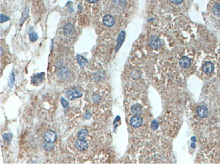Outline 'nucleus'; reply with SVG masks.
<instances>
[{
    "mask_svg": "<svg viewBox=\"0 0 220 164\" xmlns=\"http://www.w3.org/2000/svg\"><path fill=\"white\" fill-rule=\"evenodd\" d=\"M29 39H30L31 42H34L38 39V35L36 33L32 32L31 33H29Z\"/></svg>",
    "mask_w": 220,
    "mask_h": 164,
    "instance_id": "21",
    "label": "nucleus"
},
{
    "mask_svg": "<svg viewBox=\"0 0 220 164\" xmlns=\"http://www.w3.org/2000/svg\"><path fill=\"white\" fill-rule=\"evenodd\" d=\"M14 81H15V76H14V71L11 72L10 77H9V82L8 84L10 86V87L12 88L14 85Z\"/></svg>",
    "mask_w": 220,
    "mask_h": 164,
    "instance_id": "17",
    "label": "nucleus"
},
{
    "mask_svg": "<svg viewBox=\"0 0 220 164\" xmlns=\"http://www.w3.org/2000/svg\"><path fill=\"white\" fill-rule=\"evenodd\" d=\"M115 18L113 17L111 15L107 14L105 15L103 18V24L106 27H111L115 25Z\"/></svg>",
    "mask_w": 220,
    "mask_h": 164,
    "instance_id": "7",
    "label": "nucleus"
},
{
    "mask_svg": "<svg viewBox=\"0 0 220 164\" xmlns=\"http://www.w3.org/2000/svg\"><path fill=\"white\" fill-rule=\"evenodd\" d=\"M3 139L5 141H6L7 143H10L12 139V134L11 133H5L3 134Z\"/></svg>",
    "mask_w": 220,
    "mask_h": 164,
    "instance_id": "19",
    "label": "nucleus"
},
{
    "mask_svg": "<svg viewBox=\"0 0 220 164\" xmlns=\"http://www.w3.org/2000/svg\"><path fill=\"white\" fill-rule=\"evenodd\" d=\"M3 55V48L2 47H1V56H2Z\"/></svg>",
    "mask_w": 220,
    "mask_h": 164,
    "instance_id": "29",
    "label": "nucleus"
},
{
    "mask_svg": "<svg viewBox=\"0 0 220 164\" xmlns=\"http://www.w3.org/2000/svg\"><path fill=\"white\" fill-rule=\"evenodd\" d=\"M58 75L62 79L67 78L69 76V70L67 67H62L58 71Z\"/></svg>",
    "mask_w": 220,
    "mask_h": 164,
    "instance_id": "11",
    "label": "nucleus"
},
{
    "mask_svg": "<svg viewBox=\"0 0 220 164\" xmlns=\"http://www.w3.org/2000/svg\"><path fill=\"white\" fill-rule=\"evenodd\" d=\"M76 58H77V61L79 62V64L80 67L81 68L85 67L86 64H87V60H86L85 58H83V57L82 56H81V55H79V54H77L76 56Z\"/></svg>",
    "mask_w": 220,
    "mask_h": 164,
    "instance_id": "14",
    "label": "nucleus"
},
{
    "mask_svg": "<svg viewBox=\"0 0 220 164\" xmlns=\"http://www.w3.org/2000/svg\"><path fill=\"white\" fill-rule=\"evenodd\" d=\"M125 33L124 31H123L120 33V34H119L118 38H117V46L116 47V50L117 51L118 50L119 48L121 46L123 42L124 39H125Z\"/></svg>",
    "mask_w": 220,
    "mask_h": 164,
    "instance_id": "13",
    "label": "nucleus"
},
{
    "mask_svg": "<svg viewBox=\"0 0 220 164\" xmlns=\"http://www.w3.org/2000/svg\"><path fill=\"white\" fill-rule=\"evenodd\" d=\"M87 134H88V130L87 129L85 128L81 129V130L78 132V139L85 140V138L86 137V136H87Z\"/></svg>",
    "mask_w": 220,
    "mask_h": 164,
    "instance_id": "16",
    "label": "nucleus"
},
{
    "mask_svg": "<svg viewBox=\"0 0 220 164\" xmlns=\"http://www.w3.org/2000/svg\"><path fill=\"white\" fill-rule=\"evenodd\" d=\"M131 110L133 115H139L142 113V106H140V104H135L131 106Z\"/></svg>",
    "mask_w": 220,
    "mask_h": 164,
    "instance_id": "12",
    "label": "nucleus"
},
{
    "mask_svg": "<svg viewBox=\"0 0 220 164\" xmlns=\"http://www.w3.org/2000/svg\"><path fill=\"white\" fill-rule=\"evenodd\" d=\"M213 12L215 15H220V4H215L213 8Z\"/></svg>",
    "mask_w": 220,
    "mask_h": 164,
    "instance_id": "20",
    "label": "nucleus"
},
{
    "mask_svg": "<svg viewBox=\"0 0 220 164\" xmlns=\"http://www.w3.org/2000/svg\"><path fill=\"white\" fill-rule=\"evenodd\" d=\"M179 64H180V66L182 68L188 69L191 65V60L188 57L183 56L182 58H181L180 60H179Z\"/></svg>",
    "mask_w": 220,
    "mask_h": 164,
    "instance_id": "10",
    "label": "nucleus"
},
{
    "mask_svg": "<svg viewBox=\"0 0 220 164\" xmlns=\"http://www.w3.org/2000/svg\"><path fill=\"white\" fill-rule=\"evenodd\" d=\"M130 124L134 128H139L143 124V119L139 115H133L130 119Z\"/></svg>",
    "mask_w": 220,
    "mask_h": 164,
    "instance_id": "3",
    "label": "nucleus"
},
{
    "mask_svg": "<svg viewBox=\"0 0 220 164\" xmlns=\"http://www.w3.org/2000/svg\"><path fill=\"white\" fill-rule=\"evenodd\" d=\"M98 1V0H87V2H89V3H94L97 2V1Z\"/></svg>",
    "mask_w": 220,
    "mask_h": 164,
    "instance_id": "28",
    "label": "nucleus"
},
{
    "mask_svg": "<svg viewBox=\"0 0 220 164\" xmlns=\"http://www.w3.org/2000/svg\"><path fill=\"white\" fill-rule=\"evenodd\" d=\"M54 145H52V143H49V142H45V143L43 144V149H45V151H47L52 150V149H54Z\"/></svg>",
    "mask_w": 220,
    "mask_h": 164,
    "instance_id": "18",
    "label": "nucleus"
},
{
    "mask_svg": "<svg viewBox=\"0 0 220 164\" xmlns=\"http://www.w3.org/2000/svg\"><path fill=\"white\" fill-rule=\"evenodd\" d=\"M9 20H10V17H8V16H5L3 14H1V23H5V22L9 21Z\"/></svg>",
    "mask_w": 220,
    "mask_h": 164,
    "instance_id": "24",
    "label": "nucleus"
},
{
    "mask_svg": "<svg viewBox=\"0 0 220 164\" xmlns=\"http://www.w3.org/2000/svg\"><path fill=\"white\" fill-rule=\"evenodd\" d=\"M29 16V11L28 9H26V10H25V12L23 13V16L22 17L21 20V25H23V23H24V21L27 19V16Z\"/></svg>",
    "mask_w": 220,
    "mask_h": 164,
    "instance_id": "22",
    "label": "nucleus"
},
{
    "mask_svg": "<svg viewBox=\"0 0 220 164\" xmlns=\"http://www.w3.org/2000/svg\"><path fill=\"white\" fill-rule=\"evenodd\" d=\"M149 44L150 46L156 50L160 48L161 46V42L160 39L155 36H153L150 38Z\"/></svg>",
    "mask_w": 220,
    "mask_h": 164,
    "instance_id": "5",
    "label": "nucleus"
},
{
    "mask_svg": "<svg viewBox=\"0 0 220 164\" xmlns=\"http://www.w3.org/2000/svg\"><path fill=\"white\" fill-rule=\"evenodd\" d=\"M75 147L78 149L79 151H84L87 150L88 148V144L85 140L78 139L75 141Z\"/></svg>",
    "mask_w": 220,
    "mask_h": 164,
    "instance_id": "4",
    "label": "nucleus"
},
{
    "mask_svg": "<svg viewBox=\"0 0 220 164\" xmlns=\"http://www.w3.org/2000/svg\"><path fill=\"white\" fill-rule=\"evenodd\" d=\"M172 3H175V4H179V3H182L184 0H170Z\"/></svg>",
    "mask_w": 220,
    "mask_h": 164,
    "instance_id": "26",
    "label": "nucleus"
},
{
    "mask_svg": "<svg viewBox=\"0 0 220 164\" xmlns=\"http://www.w3.org/2000/svg\"><path fill=\"white\" fill-rule=\"evenodd\" d=\"M82 95H83V94H82L81 92L76 89L69 90L66 93V96L67 97V98L69 100H75V99L79 98L81 97Z\"/></svg>",
    "mask_w": 220,
    "mask_h": 164,
    "instance_id": "1",
    "label": "nucleus"
},
{
    "mask_svg": "<svg viewBox=\"0 0 220 164\" xmlns=\"http://www.w3.org/2000/svg\"><path fill=\"white\" fill-rule=\"evenodd\" d=\"M158 127H159L158 122H157V121H153V123H152V124H151V128L153 129V130H157V128H158Z\"/></svg>",
    "mask_w": 220,
    "mask_h": 164,
    "instance_id": "25",
    "label": "nucleus"
},
{
    "mask_svg": "<svg viewBox=\"0 0 220 164\" xmlns=\"http://www.w3.org/2000/svg\"><path fill=\"white\" fill-rule=\"evenodd\" d=\"M197 112L198 115L201 118H205L209 114V110L206 106L205 105H201L198 106Z\"/></svg>",
    "mask_w": 220,
    "mask_h": 164,
    "instance_id": "6",
    "label": "nucleus"
},
{
    "mask_svg": "<svg viewBox=\"0 0 220 164\" xmlns=\"http://www.w3.org/2000/svg\"><path fill=\"white\" fill-rule=\"evenodd\" d=\"M60 101H61L62 104V106H63L64 108H69V102H68V101L66 100L65 98H61V99H60Z\"/></svg>",
    "mask_w": 220,
    "mask_h": 164,
    "instance_id": "23",
    "label": "nucleus"
},
{
    "mask_svg": "<svg viewBox=\"0 0 220 164\" xmlns=\"http://www.w3.org/2000/svg\"><path fill=\"white\" fill-rule=\"evenodd\" d=\"M57 139V134L54 130H49L44 134V139L46 142L54 143Z\"/></svg>",
    "mask_w": 220,
    "mask_h": 164,
    "instance_id": "2",
    "label": "nucleus"
},
{
    "mask_svg": "<svg viewBox=\"0 0 220 164\" xmlns=\"http://www.w3.org/2000/svg\"><path fill=\"white\" fill-rule=\"evenodd\" d=\"M44 77H45V74L43 73H39V74H37L36 75H34L33 77L31 79V82L34 85L38 86L40 84H41L43 82L44 80Z\"/></svg>",
    "mask_w": 220,
    "mask_h": 164,
    "instance_id": "8",
    "label": "nucleus"
},
{
    "mask_svg": "<svg viewBox=\"0 0 220 164\" xmlns=\"http://www.w3.org/2000/svg\"><path fill=\"white\" fill-rule=\"evenodd\" d=\"M73 30H74V28H73V26L71 24H66L64 26V31L67 35L73 34Z\"/></svg>",
    "mask_w": 220,
    "mask_h": 164,
    "instance_id": "15",
    "label": "nucleus"
},
{
    "mask_svg": "<svg viewBox=\"0 0 220 164\" xmlns=\"http://www.w3.org/2000/svg\"><path fill=\"white\" fill-rule=\"evenodd\" d=\"M90 117H91L90 112H89V110H87V111H86V114L85 115V119H89V118H90Z\"/></svg>",
    "mask_w": 220,
    "mask_h": 164,
    "instance_id": "27",
    "label": "nucleus"
},
{
    "mask_svg": "<svg viewBox=\"0 0 220 164\" xmlns=\"http://www.w3.org/2000/svg\"><path fill=\"white\" fill-rule=\"evenodd\" d=\"M203 71L206 74H210L214 70V65L212 62H206L203 65Z\"/></svg>",
    "mask_w": 220,
    "mask_h": 164,
    "instance_id": "9",
    "label": "nucleus"
}]
</instances>
